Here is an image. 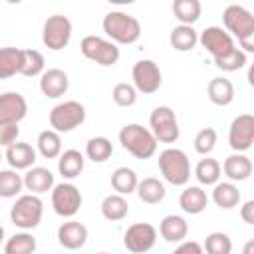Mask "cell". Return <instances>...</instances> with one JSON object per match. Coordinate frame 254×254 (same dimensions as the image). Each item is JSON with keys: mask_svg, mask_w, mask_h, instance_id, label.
Masks as SVG:
<instances>
[{"mask_svg": "<svg viewBox=\"0 0 254 254\" xmlns=\"http://www.w3.org/2000/svg\"><path fill=\"white\" fill-rule=\"evenodd\" d=\"M119 143L125 151H129L135 159H151L157 153V139L151 129L139 125V123H129L121 127L119 131Z\"/></svg>", "mask_w": 254, "mask_h": 254, "instance_id": "6da1fadb", "label": "cell"}, {"mask_svg": "<svg viewBox=\"0 0 254 254\" xmlns=\"http://www.w3.org/2000/svg\"><path fill=\"white\" fill-rule=\"evenodd\" d=\"M103 32L115 44H135L141 36V24L135 16L121 10H113L103 18Z\"/></svg>", "mask_w": 254, "mask_h": 254, "instance_id": "7a4b0ae2", "label": "cell"}, {"mask_svg": "<svg viewBox=\"0 0 254 254\" xmlns=\"http://www.w3.org/2000/svg\"><path fill=\"white\" fill-rule=\"evenodd\" d=\"M159 169H161V175L167 183L175 185V187H181V185H187L189 179H190V163H189V157L185 151L181 149H165L161 151L159 155Z\"/></svg>", "mask_w": 254, "mask_h": 254, "instance_id": "3957f363", "label": "cell"}, {"mask_svg": "<svg viewBox=\"0 0 254 254\" xmlns=\"http://www.w3.org/2000/svg\"><path fill=\"white\" fill-rule=\"evenodd\" d=\"M44 214V202L40 200V196L36 194H22L16 198L12 210H10V218L12 222L22 228V230H32L40 224Z\"/></svg>", "mask_w": 254, "mask_h": 254, "instance_id": "277c9868", "label": "cell"}, {"mask_svg": "<svg viewBox=\"0 0 254 254\" xmlns=\"http://www.w3.org/2000/svg\"><path fill=\"white\" fill-rule=\"evenodd\" d=\"M85 121V107L79 101H64L58 103L50 111V125L58 133H69Z\"/></svg>", "mask_w": 254, "mask_h": 254, "instance_id": "5b68a950", "label": "cell"}, {"mask_svg": "<svg viewBox=\"0 0 254 254\" xmlns=\"http://www.w3.org/2000/svg\"><path fill=\"white\" fill-rule=\"evenodd\" d=\"M71 40V22L64 14H54L44 22L42 42L48 50H64Z\"/></svg>", "mask_w": 254, "mask_h": 254, "instance_id": "8992f818", "label": "cell"}, {"mask_svg": "<svg viewBox=\"0 0 254 254\" xmlns=\"http://www.w3.org/2000/svg\"><path fill=\"white\" fill-rule=\"evenodd\" d=\"M79 50L87 60L99 65H113L119 60V48L111 40L99 36H85L79 44Z\"/></svg>", "mask_w": 254, "mask_h": 254, "instance_id": "52a82bcc", "label": "cell"}, {"mask_svg": "<svg viewBox=\"0 0 254 254\" xmlns=\"http://www.w3.org/2000/svg\"><path fill=\"white\" fill-rule=\"evenodd\" d=\"M149 125H151V131H153L155 139L161 141V143H175L179 139L177 115L167 105H159V107H155L151 111Z\"/></svg>", "mask_w": 254, "mask_h": 254, "instance_id": "ba28073f", "label": "cell"}, {"mask_svg": "<svg viewBox=\"0 0 254 254\" xmlns=\"http://www.w3.org/2000/svg\"><path fill=\"white\" fill-rule=\"evenodd\" d=\"M52 206L56 210V214L64 216V218H71L77 214L79 206H81V192L75 185L71 183H60L54 187L52 190Z\"/></svg>", "mask_w": 254, "mask_h": 254, "instance_id": "9c48e42d", "label": "cell"}, {"mask_svg": "<svg viewBox=\"0 0 254 254\" xmlns=\"http://www.w3.org/2000/svg\"><path fill=\"white\" fill-rule=\"evenodd\" d=\"M198 42H200V46L214 60L216 58H224V56H228V54H232L236 50L232 36L226 30H222L220 26H208V28H204L200 32V36H198Z\"/></svg>", "mask_w": 254, "mask_h": 254, "instance_id": "30bf717a", "label": "cell"}, {"mask_svg": "<svg viewBox=\"0 0 254 254\" xmlns=\"http://www.w3.org/2000/svg\"><path fill=\"white\" fill-rule=\"evenodd\" d=\"M157 242V228L149 222H135L127 228L123 236V244L133 254H145L149 252Z\"/></svg>", "mask_w": 254, "mask_h": 254, "instance_id": "8fae6325", "label": "cell"}, {"mask_svg": "<svg viewBox=\"0 0 254 254\" xmlns=\"http://www.w3.org/2000/svg\"><path fill=\"white\" fill-rule=\"evenodd\" d=\"M254 143V115L242 113L232 119L228 131V145L234 153H244Z\"/></svg>", "mask_w": 254, "mask_h": 254, "instance_id": "7c38bea8", "label": "cell"}, {"mask_svg": "<svg viewBox=\"0 0 254 254\" xmlns=\"http://www.w3.org/2000/svg\"><path fill=\"white\" fill-rule=\"evenodd\" d=\"M131 77H133V85L137 91L141 93H155L159 87H161V81H163V75H161V69L159 65L153 62V60H141L133 65L131 69Z\"/></svg>", "mask_w": 254, "mask_h": 254, "instance_id": "4fadbf2b", "label": "cell"}, {"mask_svg": "<svg viewBox=\"0 0 254 254\" xmlns=\"http://www.w3.org/2000/svg\"><path fill=\"white\" fill-rule=\"evenodd\" d=\"M222 20H224L228 34L236 36L238 40H242L254 32V16L244 6H238V4L226 6L222 12Z\"/></svg>", "mask_w": 254, "mask_h": 254, "instance_id": "5bb4252c", "label": "cell"}, {"mask_svg": "<svg viewBox=\"0 0 254 254\" xmlns=\"http://www.w3.org/2000/svg\"><path fill=\"white\" fill-rule=\"evenodd\" d=\"M28 113V103L22 93L6 91L0 95V125L20 123Z\"/></svg>", "mask_w": 254, "mask_h": 254, "instance_id": "9a60e30c", "label": "cell"}, {"mask_svg": "<svg viewBox=\"0 0 254 254\" xmlns=\"http://www.w3.org/2000/svg\"><path fill=\"white\" fill-rule=\"evenodd\" d=\"M67 87H69V79H67V73L64 69L52 67V69L44 71L42 77H40V89L50 99L62 97L67 91Z\"/></svg>", "mask_w": 254, "mask_h": 254, "instance_id": "2e32d148", "label": "cell"}, {"mask_svg": "<svg viewBox=\"0 0 254 254\" xmlns=\"http://www.w3.org/2000/svg\"><path fill=\"white\" fill-rule=\"evenodd\" d=\"M58 240L67 250H77L87 242V228L77 220H67L58 228Z\"/></svg>", "mask_w": 254, "mask_h": 254, "instance_id": "e0dca14e", "label": "cell"}, {"mask_svg": "<svg viewBox=\"0 0 254 254\" xmlns=\"http://www.w3.org/2000/svg\"><path fill=\"white\" fill-rule=\"evenodd\" d=\"M24 187L28 190H32V194H42L48 192L50 189H54V175L50 169L46 167H32L28 169V173L24 175Z\"/></svg>", "mask_w": 254, "mask_h": 254, "instance_id": "ac0fdd59", "label": "cell"}, {"mask_svg": "<svg viewBox=\"0 0 254 254\" xmlns=\"http://www.w3.org/2000/svg\"><path fill=\"white\" fill-rule=\"evenodd\" d=\"M222 171L230 181H246L252 175V161L244 153H232L224 159Z\"/></svg>", "mask_w": 254, "mask_h": 254, "instance_id": "d6986e66", "label": "cell"}, {"mask_svg": "<svg viewBox=\"0 0 254 254\" xmlns=\"http://www.w3.org/2000/svg\"><path fill=\"white\" fill-rule=\"evenodd\" d=\"M6 161L12 169H32L36 163V151L28 143H14L6 149Z\"/></svg>", "mask_w": 254, "mask_h": 254, "instance_id": "ffe728a7", "label": "cell"}, {"mask_svg": "<svg viewBox=\"0 0 254 254\" xmlns=\"http://www.w3.org/2000/svg\"><path fill=\"white\" fill-rule=\"evenodd\" d=\"M159 232L167 242H183L189 234V224L183 216L177 214H169L161 220L159 224Z\"/></svg>", "mask_w": 254, "mask_h": 254, "instance_id": "44dd1931", "label": "cell"}, {"mask_svg": "<svg viewBox=\"0 0 254 254\" xmlns=\"http://www.w3.org/2000/svg\"><path fill=\"white\" fill-rule=\"evenodd\" d=\"M83 165H85V159L77 149H67L58 159V171L64 179L79 177V173L83 171Z\"/></svg>", "mask_w": 254, "mask_h": 254, "instance_id": "7402d4cb", "label": "cell"}, {"mask_svg": "<svg viewBox=\"0 0 254 254\" xmlns=\"http://www.w3.org/2000/svg\"><path fill=\"white\" fill-rule=\"evenodd\" d=\"M206 192L200 187H187L179 196V204L187 214H200L206 208Z\"/></svg>", "mask_w": 254, "mask_h": 254, "instance_id": "603a6c76", "label": "cell"}, {"mask_svg": "<svg viewBox=\"0 0 254 254\" xmlns=\"http://www.w3.org/2000/svg\"><path fill=\"white\" fill-rule=\"evenodd\" d=\"M24 62V50L20 48H2L0 50V77L8 79L14 73L22 71Z\"/></svg>", "mask_w": 254, "mask_h": 254, "instance_id": "cb8c5ba5", "label": "cell"}, {"mask_svg": "<svg viewBox=\"0 0 254 254\" xmlns=\"http://www.w3.org/2000/svg\"><path fill=\"white\" fill-rule=\"evenodd\" d=\"M208 99L214 105H228L234 99V85L226 77H212L208 83Z\"/></svg>", "mask_w": 254, "mask_h": 254, "instance_id": "d4e9b609", "label": "cell"}, {"mask_svg": "<svg viewBox=\"0 0 254 254\" xmlns=\"http://www.w3.org/2000/svg\"><path fill=\"white\" fill-rule=\"evenodd\" d=\"M111 187L117 194H131L137 190L139 187V181H137V175L133 169L129 167H119L113 171L111 175Z\"/></svg>", "mask_w": 254, "mask_h": 254, "instance_id": "484cf974", "label": "cell"}, {"mask_svg": "<svg viewBox=\"0 0 254 254\" xmlns=\"http://www.w3.org/2000/svg\"><path fill=\"white\" fill-rule=\"evenodd\" d=\"M212 200L216 206L228 210L240 202V190L232 183H216L212 189Z\"/></svg>", "mask_w": 254, "mask_h": 254, "instance_id": "4316f807", "label": "cell"}, {"mask_svg": "<svg viewBox=\"0 0 254 254\" xmlns=\"http://www.w3.org/2000/svg\"><path fill=\"white\" fill-rule=\"evenodd\" d=\"M129 212V204L125 200L123 194H107L103 200H101V214L103 218L115 222V220H123Z\"/></svg>", "mask_w": 254, "mask_h": 254, "instance_id": "83f0119b", "label": "cell"}, {"mask_svg": "<svg viewBox=\"0 0 254 254\" xmlns=\"http://www.w3.org/2000/svg\"><path fill=\"white\" fill-rule=\"evenodd\" d=\"M169 42L171 46L177 50V52H189L196 46L198 42V34L192 26H177L171 30V36H169Z\"/></svg>", "mask_w": 254, "mask_h": 254, "instance_id": "f1b7e54d", "label": "cell"}, {"mask_svg": "<svg viewBox=\"0 0 254 254\" xmlns=\"http://www.w3.org/2000/svg\"><path fill=\"white\" fill-rule=\"evenodd\" d=\"M165 185L155 179V177H147L143 181H139V187H137V196L147 202V204H157L165 198Z\"/></svg>", "mask_w": 254, "mask_h": 254, "instance_id": "f546056e", "label": "cell"}, {"mask_svg": "<svg viewBox=\"0 0 254 254\" xmlns=\"http://www.w3.org/2000/svg\"><path fill=\"white\" fill-rule=\"evenodd\" d=\"M200 2L198 0H175L173 2V14L183 26H192L200 18Z\"/></svg>", "mask_w": 254, "mask_h": 254, "instance_id": "4dcf8cb0", "label": "cell"}, {"mask_svg": "<svg viewBox=\"0 0 254 254\" xmlns=\"http://www.w3.org/2000/svg\"><path fill=\"white\" fill-rule=\"evenodd\" d=\"M38 151L44 159H56L62 155V139L54 129H46L38 135Z\"/></svg>", "mask_w": 254, "mask_h": 254, "instance_id": "1f68e13d", "label": "cell"}, {"mask_svg": "<svg viewBox=\"0 0 254 254\" xmlns=\"http://www.w3.org/2000/svg\"><path fill=\"white\" fill-rule=\"evenodd\" d=\"M194 177H196V181H198L200 185H206V187L216 185L218 179H220V163H218L216 159H210V157L200 159V161L196 163Z\"/></svg>", "mask_w": 254, "mask_h": 254, "instance_id": "d6a6232c", "label": "cell"}, {"mask_svg": "<svg viewBox=\"0 0 254 254\" xmlns=\"http://www.w3.org/2000/svg\"><path fill=\"white\" fill-rule=\"evenodd\" d=\"M85 155L93 163H105L113 155V145L107 137H91L85 143Z\"/></svg>", "mask_w": 254, "mask_h": 254, "instance_id": "836d02e7", "label": "cell"}, {"mask_svg": "<svg viewBox=\"0 0 254 254\" xmlns=\"http://www.w3.org/2000/svg\"><path fill=\"white\" fill-rule=\"evenodd\" d=\"M36 238L30 232H18L10 236L4 244V254H34Z\"/></svg>", "mask_w": 254, "mask_h": 254, "instance_id": "e575fe53", "label": "cell"}, {"mask_svg": "<svg viewBox=\"0 0 254 254\" xmlns=\"http://www.w3.org/2000/svg\"><path fill=\"white\" fill-rule=\"evenodd\" d=\"M24 187V177H20L16 171L12 169H4L0 171V196L10 198L16 196Z\"/></svg>", "mask_w": 254, "mask_h": 254, "instance_id": "d590c367", "label": "cell"}, {"mask_svg": "<svg viewBox=\"0 0 254 254\" xmlns=\"http://www.w3.org/2000/svg\"><path fill=\"white\" fill-rule=\"evenodd\" d=\"M202 248L206 254H230L232 252V240L224 232H210L206 236Z\"/></svg>", "mask_w": 254, "mask_h": 254, "instance_id": "8d00e7d4", "label": "cell"}, {"mask_svg": "<svg viewBox=\"0 0 254 254\" xmlns=\"http://www.w3.org/2000/svg\"><path fill=\"white\" fill-rule=\"evenodd\" d=\"M44 56L38 50H24V62H22V75L34 77L44 73Z\"/></svg>", "mask_w": 254, "mask_h": 254, "instance_id": "74e56055", "label": "cell"}, {"mask_svg": "<svg viewBox=\"0 0 254 254\" xmlns=\"http://www.w3.org/2000/svg\"><path fill=\"white\" fill-rule=\"evenodd\" d=\"M111 97H113L115 105H119V107H131L137 101V89H135V85H131L127 81H121V83H117L113 87Z\"/></svg>", "mask_w": 254, "mask_h": 254, "instance_id": "f35d334b", "label": "cell"}, {"mask_svg": "<svg viewBox=\"0 0 254 254\" xmlns=\"http://www.w3.org/2000/svg\"><path fill=\"white\" fill-rule=\"evenodd\" d=\"M216 145V131L212 127H204L194 137V151L198 155H208Z\"/></svg>", "mask_w": 254, "mask_h": 254, "instance_id": "ab89813d", "label": "cell"}, {"mask_svg": "<svg viewBox=\"0 0 254 254\" xmlns=\"http://www.w3.org/2000/svg\"><path fill=\"white\" fill-rule=\"evenodd\" d=\"M244 64H246V54H244L242 50H238V48H236L232 54L214 60V65L220 67L222 71H236V69L244 67Z\"/></svg>", "mask_w": 254, "mask_h": 254, "instance_id": "60d3db41", "label": "cell"}, {"mask_svg": "<svg viewBox=\"0 0 254 254\" xmlns=\"http://www.w3.org/2000/svg\"><path fill=\"white\" fill-rule=\"evenodd\" d=\"M18 135H20V129H18V125H16V123L0 125V145H4L6 149H8L10 145L18 143V141H16V139H18Z\"/></svg>", "mask_w": 254, "mask_h": 254, "instance_id": "b9f144b4", "label": "cell"}, {"mask_svg": "<svg viewBox=\"0 0 254 254\" xmlns=\"http://www.w3.org/2000/svg\"><path fill=\"white\" fill-rule=\"evenodd\" d=\"M171 254H204V248L198 242L189 240V242H181Z\"/></svg>", "mask_w": 254, "mask_h": 254, "instance_id": "7bdbcfd3", "label": "cell"}, {"mask_svg": "<svg viewBox=\"0 0 254 254\" xmlns=\"http://www.w3.org/2000/svg\"><path fill=\"white\" fill-rule=\"evenodd\" d=\"M240 216L246 224H252L254 226V200H246L242 206H240Z\"/></svg>", "mask_w": 254, "mask_h": 254, "instance_id": "ee69618b", "label": "cell"}, {"mask_svg": "<svg viewBox=\"0 0 254 254\" xmlns=\"http://www.w3.org/2000/svg\"><path fill=\"white\" fill-rule=\"evenodd\" d=\"M240 42V48H242V52L246 54H254V32L252 34H248L246 38H242V40H238Z\"/></svg>", "mask_w": 254, "mask_h": 254, "instance_id": "f6af8a7d", "label": "cell"}, {"mask_svg": "<svg viewBox=\"0 0 254 254\" xmlns=\"http://www.w3.org/2000/svg\"><path fill=\"white\" fill-rule=\"evenodd\" d=\"M242 254H254V238H252V240H248V242L244 244Z\"/></svg>", "mask_w": 254, "mask_h": 254, "instance_id": "bcb514c9", "label": "cell"}, {"mask_svg": "<svg viewBox=\"0 0 254 254\" xmlns=\"http://www.w3.org/2000/svg\"><path fill=\"white\" fill-rule=\"evenodd\" d=\"M248 83L254 87V64L248 67Z\"/></svg>", "mask_w": 254, "mask_h": 254, "instance_id": "7dc6e473", "label": "cell"}, {"mask_svg": "<svg viewBox=\"0 0 254 254\" xmlns=\"http://www.w3.org/2000/svg\"><path fill=\"white\" fill-rule=\"evenodd\" d=\"M99 254H109V252H99Z\"/></svg>", "mask_w": 254, "mask_h": 254, "instance_id": "c3c4849f", "label": "cell"}]
</instances>
